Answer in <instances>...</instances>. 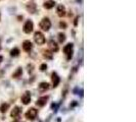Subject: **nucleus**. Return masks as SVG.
<instances>
[{
  "label": "nucleus",
  "mask_w": 136,
  "mask_h": 122,
  "mask_svg": "<svg viewBox=\"0 0 136 122\" xmlns=\"http://www.w3.org/2000/svg\"><path fill=\"white\" fill-rule=\"evenodd\" d=\"M63 52L67 55V60H70L72 58V54H73V44L72 43L67 44L63 48Z\"/></svg>",
  "instance_id": "f03ea898"
},
{
  "label": "nucleus",
  "mask_w": 136,
  "mask_h": 122,
  "mask_svg": "<svg viewBox=\"0 0 136 122\" xmlns=\"http://www.w3.org/2000/svg\"><path fill=\"white\" fill-rule=\"evenodd\" d=\"M46 69H47V65H46L45 63H44V64H42V65L40 66V70H41V71H45Z\"/></svg>",
  "instance_id": "412c9836"
},
{
  "label": "nucleus",
  "mask_w": 136,
  "mask_h": 122,
  "mask_svg": "<svg viewBox=\"0 0 136 122\" xmlns=\"http://www.w3.org/2000/svg\"><path fill=\"white\" fill-rule=\"evenodd\" d=\"M22 73H23V69H22L21 67H19V68L17 69V71L12 74V77H13V78H19V77L22 75Z\"/></svg>",
  "instance_id": "dca6fc26"
},
{
  "label": "nucleus",
  "mask_w": 136,
  "mask_h": 122,
  "mask_svg": "<svg viewBox=\"0 0 136 122\" xmlns=\"http://www.w3.org/2000/svg\"><path fill=\"white\" fill-rule=\"evenodd\" d=\"M47 100H48V97L46 96H44V97H41L40 99H38V101L36 102V105L38 106V107H43L44 105H46V103H47Z\"/></svg>",
  "instance_id": "6e6552de"
},
{
  "label": "nucleus",
  "mask_w": 136,
  "mask_h": 122,
  "mask_svg": "<svg viewBox=\"0 0 136 122\" xmlns=\"http://www.w3.org/2000/svg\"><path fill=\"white\" fill-rule=\"evenodd\" d=\"M51 27V23L47 17H44L41 22H40V28L43 30H48Z\"/></svg>",
  "instance_id": "20e7f679"
},
{
  "label": "nucleus",
  "mask_w": 136,
  "mask_h": 122,
  "mask_svg": "<svg viewBox=\"0 0 136 122\" xmlns=\"http://www.w3.org/2000/svg\"><path fill=\"white\" fill-rule=\"evenodd\" d=\"M78 19H79V17H76V19H75V26L78 25Z\"/></svg>",
  "instance_id": "5701e85b"
},
{
  "label": "nucleus",
  "mask_w": 136,
  "mask_h": 122,
  "mask_svg": "<svg viewBox=\"0 0 136 122\" xmlns=\"http://www.w3.org/2000/svg\"><path fill=\"white\" fill-rule=\"evenodd\" d=\"M48 89H49V85H48V83L43 82V83H41V84L39 85V91H46Z\"/></svg>",
  "instance_id": "2eb2a0df"
},
{
  "label": "nucleus",
  "mask_w": 136,
  "mask_h": 122,
  "mask_svg": "<svg viewBox=\"0 0 136 122\" xmlns=\"http://www.w3.org/2000/svg\"><path fill=\"white\" fill-rule=\"evenodd\" d=\"M55 5V2L53 0H47V1H45V3H44V8H46V9H51L52 7H54Z\"/></svg>",
  "instance_id": "4468645a"
},
{
  "label": "nucleus",
  "mask_w": 136,
  "mask_h": 122,
  "mask_svg": "<svg viewBox=\"0 0 136 122\" xmlns=\"http://www.w3.org/2000/svg\"><path fill=\"white\" fill-rule=\"evenodd\" d=\"M10 55H11L12 57H18V56L20 55V50H19L18 48L12 49V50L10 51Z\"/></svg>",
  "instance_id": "a211bd4d"
},
{
  "label": "nucleus",
  "mask_w": 136,
  "mask_h": 122,
  "mask_svg": "<svg viewBox=\"0 0 136 122\" xmlns=\"http://www.w3.org/2000/svg\"><path fill=\"white\" fill-rule=\"evenodd\" d=\"M34 41L38 45H43L45 43V37H44V35L42 33L36 32L35 35H34Z\"/></svg>",
  "instance_id": "f257e3e1"
},
{
  "label": "nucleus",
  "mask_w": 136,
  "mask_h": 122,
  "mask_svg": "<svg viewBox=\"0 0 136 122\" xmlns=\"http://www.w3.org/2000/svg\"><path fill=\"white\" fill-rule=\"evenodd\" d=\"M32 47H33L32 43H31L30 41H28V40L23 43V49H24L26 52H30V51L32 50Z\"/></svg>",
  "instance_id": "ddd939ff"
},
{
  "label": "nucleus",
  "mask_w": 136,
  "mask_h": 122,
  "mask_svg": "<svg viewBox=\"0 0 136 122\" xmlns=\"http://www.w3.org/2000/svg\"><path fill=\"white\" fill-rule=\"evenodd\" d=\"M33 30V23L31 21H27L24 25V32L26 34H30Z\"/></svg>",
  "instance_id": "423d86ee"
},
{
  "label": "nucleus",
  "mask_w": 136,
  "mask_h": 122,
  "mask_svg": "<svg viewBox=\"0 0 136 122\" xmlns=\"http://www.w3.org/2000/svg\"><path fill=\"white\" fill-rule=\"evenodd\" d=\"M27 10L30 12V13H35L36 10H37V5L34 3V2H30L27 4Z\"/></svg>",
  "instance_id": "0eeeda50"
},
{
  "label": "nucleus",
  "mask_w": 136,
  "mask_h": 122,
  "mask_svg": "<svg viewBox=\"0 0 136 122\" xmlns=\"http://www.w3.org/2000/svg\"><path fill=\"white\" fill-rule=\"evenodd\" d=\"M1 61H2V56H0V63H1Z\"/></svg>",
  "instance_id": "b1692460"
},
{
  "label": "nucleus",
  "mask_w": 136,
  "mask_h": 122,
  "mask_svg": "<svg viewBox=\"0 0 136 122\" xmlns=\"http://www.w3.org/2000/svg\"><path fill=\"white\" fill-rule=\"evenodd\" d=\"M37 114H38V111L35 109V108H31L28 110V112L26 113V118L29 120H34L36 117H37Z\"/></svg>",
  "instance_id": "7ed1b4c3"
},
{
  "label": "nucleus",
  "mask_w": 136,
  "mask_h": 122,
  "mask_svg": "<svg viewBox=\"0 0 136 122\" xmlns=\"http://www.w3.org/2000/svg\"><path fill=\"white\" fill-rule=\"evenodd\" d=\"M59 27H60L61 29H66V28H67V25H66V23L60 22V23H59Z\"/></svg>",
  "instance_id": "4be33fe9"
},
{
  "label": "nucleus",
  "mask_w": 136,
  "mask_h": 122,
  "mask_svg": "<svg viewBox=\"0 0 136 122\" xmlns=\"http://www.w3.org/2000/svg\"><path fill=\"white\" fill-rule=\"evenodd\" d=\"M58 40H59V43L65 42V40H66V36H65V34L59 33V34H58Z\"/></svg>",
  "instance_id": "aec40b11"
},
{
  "label": "nucleus",
  "mask_w": 136,
  "mask_h": 122,
  "mask_svg": "<svg viewBox=\"0 0 136 122\" xmlns=\"http://www.w3.org/2000/svg\"><path fill=\"white\" fill-rule=\"evenodd\" d=\"M51 79H52V84H53V88H56L59 84V77L57 75L56 72H52L51 74Z\"/></svg>",
  "instance_id": "f8f14e48"
},
{
  "label": "nucleus",
  "mask_w": 136,
  "mask_h": 122,
  "mask_svg": "<svg viewBox=\"0 0 136 122\" xmlns=\"http://www.w3.org/2000/svg\"><path fill=\"white\" fill-rule=\"evenodd\" d=\"M48 47H49V49H50L51 52H56L58 50V45L55 43L53 40H50L48 42Z\"/></svg>",
  "instance_id": "9d476101"
},
{
  "label": "nucleus",
  "mask_w": 136,
  "mask_h": 122,
  "mask_svg": "<svg viewBox=\"0 0 136 122\" xmlns=\"http://www.w3.org/2000/svg\"><path fill=\"white\" fill-rule=\"evenodd\" d=\"M43 56L46 59H52V53H51V51H43Z\"/></svg>",
  "instance_id": "6ab92c4d"
},
{
  "label": "nucleus",
  "mask_w": 136,
  "mask_h": 122,
  "mask_svg": "<svg viewBox=\"0 0 136 122\" xmlns=\"http://www.w3.org/2000/svg\"><path fill=\"white\" fill-rule=\"evenodd\" d=\"M22 102H23L24 105H28L31 102V93L30 91H26L22 96Z\"/></svg>",
  "instance_id": "39448f33"
},
{
  "label": "nucleus",
  "mask_w": 136,
  "mask_h": 122,
  "mask_svg": "<svg viewBox=\"0 0 136 122\" xmlns=\"http://www.w3.org/2000/svg\"><path fill=\"white\" fill-rule=\"evenodd\" d=\"M8 107H9V105H8L7 103H3V104L1 105V107H0V111H1V113H5V112L8 110Z\"/></svg>",
  "instance_id": "f3484780"
},
{
  "label": "nucleus",
  "mask_w": 136,
  "mask_h": 122,
  "mask_svg": "<svg viewBox=\"0 0 136 122\" xmlns=\"http://www.w3.org/2000/svg\"><path fill=\"white\" fill-rule=\"evenodd\" d=\"M56 12H57V15H58V16H60V17L65 16V15H66V9H65L63 5L59 4V5L57 6V8H56Z\"/></svg>",
  "instance_id": "9b49d317"
},
{
  "label": "nucleus",
  "mask_w": 136,
  "mask_h": 122,
  "mask_svg": "<svg viewBox=\"0 0 136 122\" xmlns=\"http://www.w3.org/2000/svg\"><path fill=\"white\" fill-rule=\"evenodd\" d=\"M20 114H21V108L20 107H14L13 110L11 111V113H10V116L12 118H14V119H18Z\"/></svg>",
  "instance_id": "1a4fd4ad"
}]
</instances>
